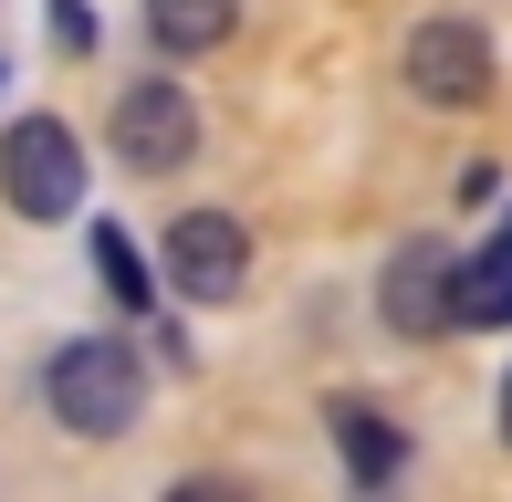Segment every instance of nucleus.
Returning <instances> with one entry per match:
<instances>
[{
    "label": "nucleus",
    "instance_id": "obj_5",
    "mask_svg": "<svg viewBox=\"0 0 512 502\" xmlns=\"http://www.w3.org/2000/svg\"><path fill=\"white\" fill-rule=\"evenodd\" d=\"M168 283L189 293V304H230V293L251 283V231L230 210H189V220H168Z\"/></svg>",
    "mask_w": 512,
    "mask_h": 502
},
{
    "label": "nucleus",
    "instance_id": "obj_1",
    "mask_svg": "<svg viewBox=\"0 0 512 502\" xmlns=\"http://www.w3.org/2000/svg\"><path fill=\"white\" fill-rule=\"evenodd\" d=\"M42 398L74 440H126L136 408H147V367H136L126 335H74V346L42 367Z\"/></svg>",
    "mask_w": 512,
    "mask_h": 502
},
{
    "label": "nucleus",
    "instance_id": "obj_13",
    "mask_svg": "<svg viewBox=\"0 0 512 502\" xmlns=\"http://www.w3.org/2000/svg\"><path fill=\"white\" fill-rule=\"evenodd\" d=\"M502 440H512V377H502Z\"/></svg>",
    "mask_w": 512,
    "mask_h": 502
},
{
    "label": "nucleus",
    "instance_id": "obj_11",
    "mask_svg": "<svg viewBox=\"0 0 512 502\" xmlns=\"http://www.w3.org/2000/svg\"><path fill=\"white\" fill-rule=\"evenodd\" d=\"M53 42L63 53H95V11H84V0H53Z\"/></svg>",
    "mask_w": 512,
    "mask_h": 502
},
{
    "label": "nucleus",
    "instance_id": "obj_2",
    "mask_svg": "<svg viewBox=\"0 0 512 502\" xmlns=\"http://www.w3.org/2000/svg\"><path fill=\"white\" fill-rule=\"evenodd\" d=\"M0 199L21 220H74L84 210V136L63 116H21L0 136Z\"/></svg>",
    "mask_w": 512,
    "mask_h": 502
},
{
    "label": "nucleus",
    "instance_id": "obj_14",
    "mask_svg": "<svg viewBox=\"0 0 512 502\" xmlns=\"http://www.w3.org/2000/svg\"><path fill=\"white\" fill-rule=\"evenodd\" d=\"M0 84H11V74H0Z\"/></svg>",
    "mask_w": 512,
    "mask_h": 502
},
{
    "label": "nucleus",
    "instance_id": "obj_12",
    "mask_svg": "<svg viewBox=\"0 0 512 502\" xmlns=\"http://www.w3.org/2000/svg\"><path fill=\"white\" fill-rule=\"evenodd\" d=\"M168 502H241V492H230V482H178Z\"/></svg>",
    "mask_w": 512,
    "mask_h": 502
},
{
    "label": "nucleus",
    "instance_id": "obj_6",
    "mask_svg": "<svg viewBox=\"0 0 512 502\" xmlns=\"http://www.w3.org/2000/svg\"><path fill=\"white\" fill-rule=\"evenodd\" d=\"M450 283H460V251L450 241H408L377 283V314L398 335H450Z\"/></svg>",
    "mask_w": 512,
    "mask_h": 502
},
{
    "label": "nucleus",
    "instance_id": "obj_8",
    "mask_svg": "<svg viewBox=\"0 0 512 502\" xmlns=\"http://www.w3.org/2000/svg\"><path fill=\"white\" fill-rule=\"evenodd\" d=\"M512 314V220L492 231V251H471L450 283V325H502Z\"/></svg>",
    "mask_w": 512,
    "mask_h": 502
},
{
    "label": "nucleus",
    "instance_id": "obj_4",
    "mask_svg": "<svg viewBox=\"0 0 512 502\" xmlns=\"http://www.w3.org/2000/svg\"><path fill=\"white\" fill-rule=\"evenodd\" d=\"M408 95L418 105H492V32L481 21H418L408 32Z\"/></svg>",
    "mask_w": 512,
    "mask_h": 502
},
{
    "label": "nucleus",
    "instance_id": "obj_7",
    "mask_svg": "<svg viewBox=\"0 0 512 502\" xmlns=\"http://www.w3.org/2000/svg\"><path fill=\"white\" fill-rule=\"evenodd\" d=\"M324 419H335V450H345V471H356L366 492H377V482H398L408 440H398V429H387V408H366V398H335V408H324Z\"/></svg>",
    "mask_w": 512,
    "mask_h": 502
},
{
    "label": "nucleus",
    "instance_id": "obj_3",
    "mask_svg": "<svg viewBox=\"0 0 512 502\" xmlns=\"http://www.w3.org/2000/svg\"><path fill=\"white\" fill-rule=\"evenodd\" d=\"M199 157V105H189V84H126L115 95V168H136V178H168V168H189Z\"/></svg>",
    "mask_w": 512,
    "mask_h": 502
},
{
    "label": "nucleus",
    "instance_id": "obj_9",
    "mask_svg": "<svg viewBox=\"0 0 512 502\" xmlns=\"http://www.w3.org/2000/svg\"><path fill=\"white\" fill-rule=\"evenodd\" d=\"M241 0H147V42L157 53H220Z\"/></svg>",
    "mask_w": 512,
    "mask_h": 502
},
{
    "label": "nucleus",
    "instance_id": "obj_10",
    "mask_svg": "<svg viewBox=\"0 0 512 502\" xmlns=\"http://www.w3.org/2000/svg\"><path fill=\"white\" fill-rule=\"evenodd\" d=\"M95 272H105V293H115V304H147V262H136V241L126 231H115V220H95Z\"/></svg>",
    "mask_w": 512,
    "mask_h": 502
}]
</instances>
